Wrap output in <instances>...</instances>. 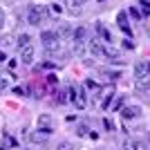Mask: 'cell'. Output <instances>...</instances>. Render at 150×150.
<instances>
[{"mask_svg":"<svg viewBox=\"0 0 150 150\" xmlns=\"http://www.w3.org/2000/svg\"><path fill=\"white\" fill-rule=\"evenodd\" d=\"M40 40H43V47L50 52V54L61 50V38L56 36V31H43V34H40Z\"/></svg>","mask_w":150,"mask_h":150,"instance_id":"6da1fadb","label":"cell"},{"mask_svg":"<svg viewBox=\"0 0 150 150\" xmlns=\"http://www.w3.org/2000/svg\"><path fill=\"white\" fill-rule=\"evenodd\" d=\"M45 16H47V9L43 5H31L29 11H27V23L29 25H40Z\"/></svg>","mask_w":150,"mask_h":150,"instance_id":"7a4b0ae2","label":"cell"},{"mask_svg":"<svg viewBox=\"0 0 150 150\" xmlns=\"http://www.w3.org/2000/svg\"><path fill=\"white\" fill-rule=\"evenodd\" d=\"M69 94H72V101L76 103V108H79V110H85V105H88V96H85V92H83L81 88H79V90L72 88Z\"/></svg>","mask_w":150,"mask_h":150,"instance_id":"3957f363","label":"cell"},{"mask_svg":"<svg viewBox=\"0 0 150 150\" xmlns=\"http://www.w3.org/2000/svg\"><path fill=\"white\" fill-rule=\"evenodd\" d=\"M34 54H36L34 45H25V47H20V61L25 63V65H31V61H34Z\"/></svg>","mask_w":150,"mask_h":150,"instance_id":"277c9868","label":"cell"},{"mask_svg":"<svg viewBox=\"0 0 150 150\" xmlns=\"http://www.w3.org/2000/svg\"><path fill=\"white\" fill-rule=\"evenodd\" d=\"M85 34H88L85 27H79V29L72 31V40H74V43H85Z\"/></svg>","mask_w":150,"mask_h":150,"instance_id":"5b68a950","label":"cell"},{"mask_svg":"<svg viewBox=\"0 0 150 150\" xmlns=\"http://www.w3.org/2000/svg\"><path fill=\"white\" fill-rule=\"evenodd\" d=\"M134 76H137V79H144V76H150V69H148V65H146V63H139L137 67H134Z\"/></svg>","mask_w":150,"mask_h":150,"instance_id":"8992f818","label":"cell"},{"mask_svg":"<svg viewBox=\"0 0 150 150\" xmlns=\"http://www.w3.org/2000/svg\"><path fill=\"white\" fill-rule=\"evenodd\" d=\"M137 90H139V92H150V76L137 79Z\"/></svg>","mask_w":150,"mask_h":150,"instance_id":"52a82bcc","label":"cell"},{"mask_svg":"<svg viewBox=\"0 0 150 150\" xmlns=\"http://www.w3.org/2000/svg\"><path fill=\"white\" fill-rule=\"evenodd\" d=\"M121 114H123V119H132V117H137V114H139V108L137 105H125Z\"/></svg>","mask_w":150,"mask_h":150,"instance_id":"ba28073f","label":"cell"},{"mask_svg":"<svg viewBox=\"0 0 150 150\" xmlns=\"http://www.w3.org/2000/svg\"><path fill=\"white\" fill-rule=\"evenodd\" d=\"M81 2L83 0H65V5L72 13H81Z\"/></svg>","mask_w":150,"mask_h":150,"instance_id":"9c48e42d","label":"cell"},{"mask_svg":"<svg viewBox=\"0 0 150 150\" xmlns=\"http://www.w3.org/2000/svg\"><path fill=\"white\" fill-rule=\"evenodd\" d=\"M123 150H144V144H139V141H134V139H128L123 144Z\"/></svg>","mask_w":150,"mask_h":150,"instance_id":"30bf717a","label":"cell"},{"mask_svg":"<svg viewBox=\"0 0 150 150\" xmlns=\"http://www.w3.org/2000/svg\"><path fill=\"white\" fill-rule=\"evenodd\" d=\"M72 31H74V29H72L69 25H61V29L56 31V36L63 40V38H69V36H72Z\"/></svg>","mask_w":150,"mask_h":150,"instance_id":"8fae6325","label":"cell"},{"mask_svg":"<svg viewBox=\"0 0 150 150\" xmlns=\"http://www.w3.org/2000/svg\"><path fill=\"white\" fill-rule=\"evenodd\" d=\"M90 54H94V56H103V47L99 45V40H92V43H90Z\"/></svg>","mask_w":150,"mask_h":150,"instance_id":"7c38bea8","label":"cell"},{"mask_svg":"<svg viewBox=\"0 0 150 150\" xmlns=\"http://www.w3.org/2000/svg\"><path fill=\"white\" fill-rule=\"evenodd\" d=\"M119 27L125 31V34H130V27H128V16H125V11L119 13Z\"/></svg>","mask_w":150,"mask_h":150,"instance_id":"4fadbf2b","label":"cell"},{"mask_svg":"<svg viewBox=\"0 0 150 150\" xmlns=\"http://www.w3.org/2000/svg\"><path fill=\"white\" fill-rule=\"evenodd\" d=\"M25 45H31V36L29 34H20L18 36V47H25Z\"/></svg>","mask_w":150,"mask_h":150,"instance_id":"5bb4252c","label":"cell"},{"mask_svg":"<svg viewBox=\"0 0 150 150\" xmlns=\"http://www.w3.org/2000/svg\"><path fill=\"white\" fill-rule=\"evenodd\" d=\"M45 137H47V134H40V132H34V134H31V141H34V144H43V141H45Z\"/></svg>","mask_w":150,"mask_h":150,"instance_id":"9a60e30c","label":"cell"},{"mask_svg":"<svg viewBox=\"0 0 150 150\" xmlns=\"http://www.w3.org/2000/svg\"><path fill=\"white\" fill-rule=\"evenodd\" d=\"M74 52L79 54V56H83V54H85V45L83 43H74Z\"/></svg>","mask_w":150,"mask_h":150,"instance_id":"2e32d148","label":"cell"},{"mask_svg":"<svg viewBox=\"0 0 150 150\" xmlns=\"http://www.w3.org/2000/svg\"><path fill=\"white\" fill-rule=\"evenodd\" d=\"M58 150H76V148H74L72 144H69V141H63V144L58 146Z\"/></svg>","mask_w":150,"mask_h":150,"instance_id":"e0dca14e","label":"cell"},{"mask_svg":"<svg viewBox=\"0 0 150 150\" xmlns=\"http://www.w3.org/2000/svg\"><path fill=\"white\" fill-rule=\"evenodd\" d=\"M56 99H58V103H67V92H58V96H56Z\"/></svg>","mask_w":150,"mask_h":150,"instance_id":"ac0fdd59","label":"cell"},{"mask_svg":"<svg viewBox=\"0 0 150 150\" xmlns=\"http://www.w3.org/2000/svg\"><path fill=\"white\" fill-rule=\"evenodd\" d=\"M85 88L88 90H99V85H96L94 81H85Z\"/></svg>","mask_w":150,"mask_h":150,"instance_id":"d6986e66","label":"cell"},{"mask_svg":"<svg viewBox=\"0 0 150 150\" xmlns=\"http://www.w3.org/2000/svg\"><path fill=\"white\" fill-rule=\"evenodd\" d=\"M141 7H144V11L150 13V0H141Z\"/></svg>","mask_w":150,"mask_h":150,"instance_id":"ffe728a7","label":"cell"},{"mask_svg":"<svg viewBox=\"0 0 150 150\" xmlns=\"http://www.w3.org/2000/svg\"><path fill=\"white\" fill-rule=\"evenodd\" d=\"M79 134H81V137H85V134H88V128H85V125H81V128H79Z\"/></svg>","mask_w":150,"mask_h":150,"instance_id":"44dd1931","label":"cell"},{"mask_svg":"<svg viewBox=\"0 0 150 150\" xmlns=\"http://www.w3.org/2000/svg\"><path fill=\"white\" fill-rule=\"evenodd\" d=\"M5 88H7V81L2 79V76H0V90H5Z\"/></svg>","mask_w":150,"mask_h":150,"instance_id":"7402d4cb","label":"cell"},{"mask_svg":"<svg viewBox=\"0 0 150 150\" xmlns=\"http://www.w3.org/2000/svg\"><path fill=\"white\" fill-rule=\"evenodd\" d=\"M5 27V16H2V11H0V29Z\"/></svg>","mask_w":150,"mask_h":150,"instance_id":"603a6c76","label":"cell"},{"mask_svg":"<svg viewBox=\"0 0 150 150\" xmlns=\"http://www.w3.org/2000/svg\"><path fill=\"white\" fill-rule=\"evenodd\" d=\"M2 61H7V54H2V52H0V63Z\"/></svg>","mask_w":150,"mask_h":150,"instance_id":"cb8c5ba5","label":"cell"},{"mask_svg":"<svg viewBox=\"0 0 150 150\" xmlns=\"http://www.w3.org/2000/svg\"><path fill=\"white\" fill-rule=\"evenodd\" d=\"M0 94H2V90H0Z\"/></svg>","mask_w":150,"mask_h":150,"instance_id":"d4e9b609","label":"cell"}]
</instances>
